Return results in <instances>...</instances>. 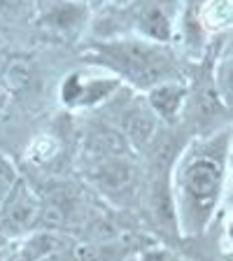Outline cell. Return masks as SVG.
<instances>
[{
	"instance_id": "obj_13",
	"label": "cell",
	"mask_w": 233,
	"mask_h": 261,
	"mask_svg": "<svg viewBox=\"0 0 233 261\" xmlns=\"http://www.w3.org/2000/svg\"><path fill=\"white\" fill-rule=\"evenodd\" d=\"M47 261H70V259H68V256H54V259H47ZM72 261H75V259H72Z\"/></svg>"
},
{
	"instance_id": "obj_11",
	"label": "cell",
	"mask_w": 233,
	"mask_h": 261,
	"mask_svg": "<svg viewBox=\"0 0 233 261\" xmlns=\"http://www.w3.org/2000/svg\"><path fill=\"white\" fill-rule=\"evenodd\" d=\"M75 261H103V254L93 245H82L75 250Z\"/></svg>"
},
{
	"instance_id": "obj_14",
	"label": "cell",
	"mask_w": 233,
	"mask_h": 261,
	"mask_svg": "<svg viewBox=\"0 0 233 261\" xmlns=\"http://www.w3.org/2000/svg\"><path fill=\"white\" fill-rule=\"evenodd\" d=\"M3 3H7V5H16L19 0H3Z\"/></svg>"
},
{
	"instance_id": "obj_12",
	"label": "cell",
	"mask_w": 233,
	"mask_h": 261,
	"mask_svg": "<svg viewBox=\"0 0 233 261\" xmlns=\"http://www.w3.org/2000/svg\"><path fill=\"white\" fill-rule=\"evenodd\" d=\"M75 16H77V10H75V7H63V10L54 12V19H56L59 23H70Z\"/></svg>"
},
{
	"instance_id": "obj_2",
	"label": "cell",
	"mask_w": 233,
	"mask_h": 261,
	"mask_svg": "<svg viewBox=\"0 0 233 261\" xmlns=\"http://www.w3.org/2000/svg\"><path fill=\"white\" fill-rule=\"evenodd\" d=\"M114 54L126 65V70L133 72V75L142 82L157 80V77L166 70V59H163V54H159L157 49L145 47V44H138V42L124 44V47L114 49Z\"/></svg>"
},
{
	"instance_id": "obj_10",
	"label": "cell",
	"mask_w": 233,
	"mask_h": 261,
	"mask_svg": "<svg viewBox=\"0 0 233 261\" xmlns=\"http://www.w3.org/2000/svg\"><path fill=\"white\" fill-rule=\"evenodd\" d=\"M154 207H157V215L161 217V222L173 224V203H170V194L163 185H159L154 191Z\"/></svg>"
},
{
	"instance_id": "obj_7",
	"label": "cell",
	"mask_w": 233,
	"mask_h": 261,
	"mask_svg": "<svg viewBox=\"0 0 233 261\" xmlns=\"http://www.w3.org/2000/svg\"><path fill=\"white\" fill-rule=\"evenodd\" d=\"M179 89L175 87H161V89H154L152 91V105L157 112L161 114H175V110L179 108Z\"/></svg>"
},
{
	"instance_id": "obj_1",
	"label": "cell",
	"mask_w": 233,
	"mask_h": 261,
	"mask_svg": "<svg viewBox=\"0 0 233 261\" xmlns=\"http://www.w3.org/2000/svg\"><path fill=\"white\" fill-rule=\"evenodd\" d=\"M219 179H222V168L212 159H198L187 170V191L196 201L201 210H210L215 203V196L219 191Z\"/></svg>"
},
{
	"instance_id": "obj_9",
	"label": "cell",
	"mask_w": 233,
	"mask_h": 261,
	"mask_svg": "<svg viewBox=\"0 0 233 261\" xmlns=\"http://www.w3.org/2000/svg\"><path fill=\"white\" fill-rule=\"evenodd\" d=\"M142 26H145V31L152 35V38L157 40H166L170 35V26H168V19L161 14L159 10H152L147 12L145 21H142Z\"/></svg>"
},
{
	"instance_id": "obj_8",
	"label": "cell",
	"mask_w": 233,
	"mask_h": 261,
	"mask_svg": "<svg viewBox=\"0 0 233 261\" xmlns=\"http://www.w3.org/2000/svg\"><path fill=\"white\" fill-rule=\"evenodd\" d=\"M28 80H31V65L21 59L12 61L10 68H7V72H5L7 87H10L12 91H19V89H23L28 84Z\"/></svg>"
},
{
	"instance_id": "obj_5",
	"label": "cell",
	"mask_w": 233,
	"mask_h": 261,
	"mask_svg": "<svg viewBox=\"0 0 233 261\" xmlns=\"http://www.w3.org/2000/svg\"><path fill=\"white\" fill-rule=\"evenodd\" d=\"M131 177H133V170L121 159H108L98 166V179L108 189H124L128 187Z\"/></svg>"
},
{
	"instance_id": "obj_4",
	"label": "cell",
	"mask_w": 233,
	"mask_h": 261,
	"mask_svg": "<svg viewBox=\"0 0 233 261\" xmlns=\"http://www.w3.org/2000/svg\"><path fill=\"white\" fill-rule=\"evenodd\" d=\"M124 128L131 136V140L136 142L138 147H145L147 142L152 140L157 124H154L152 114L145 112V110H131V112L124 117Z\"/></svg>"
},
{
	"instance_id": "obj_3",
	"label": "cell",
	"mask_w": 233,
	"mask_h": 261,
	"mask_svg": "<svg viewBox=\"0 0 233 261\" xmlns=\"http://www.w3.org/2000/svg\"><path fill=\"white\" fill-rule=\"evenodd\" d=\"M40 217V203L38 198L26 189V185L14 187L10 201L3 212V222L10 231H23V228L33 226L35 219Z\"/></svg>"
},
{
	"instance_id": "obj_6",
	"label": "cell",
	"mask_w": 233,
	"mask_h": 261,
	"mask_svg": "<svg viewBox=\"0 0 233 261\" xmlns=\"http://www.w3.org/2000/svg\"><path fill=\"white\" fill-rule=\"evenodd\" d=\"M91 142L93 147H98L100 152H108V154H121L126 149V140L117 130H110V128H96L91 133Z\"/></svg>"
}]
</instances>
